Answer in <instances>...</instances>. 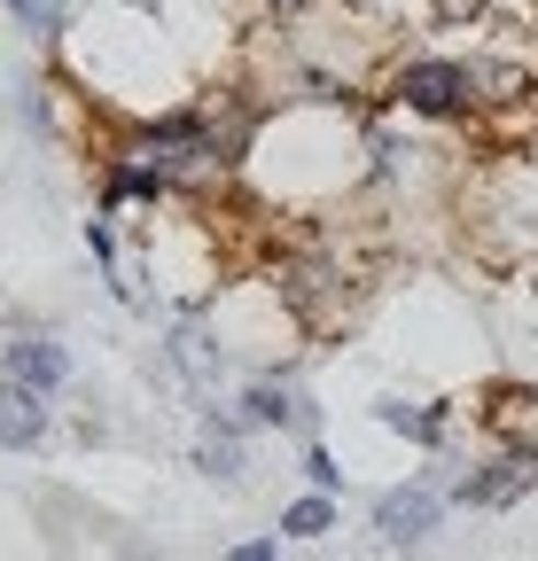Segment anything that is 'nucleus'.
Segmentation results:
<instances>
[{"mask_svg": "<svg viewBox=\"0 0 538 561\" xmlns=\"http://www.w3.org/2000/svg\"><path fill=\"white\" fill-rule=\"evenodd\" d=\"M390 94L407 102L414 117H468V110H477V62H460V55H414V62H398Z\"/></svg>", "mask_w": 538, "mask_h": 561, "instance_id": "nucleus-1", "label": "nucleus"}, {"mask_svg": "<svg viewBox=\"0 0 538 561\" xmlns=\"http://www.w3.org/2000/svg\"><path fill=\"white\" fill-rule=\"evenodd\" d=\"M87 250H94L102 265H117V227H110V219H87Z\"/></svg>", "mask_w": 538, "mask_h": 561, "instance_id": "nucleus-14", "label": "nucleus"}, {"mask_svg": "<svg viewBox=\"0 0 538 561\" xmlns=\"http://www.w3.org/2000/svg\"><path fill=\"white\" fill-rule=\"evenodd\" d=\"M282 530H289V538H328V530H335V500H328V491L289 500V507H282Z\"/></svg>", "mask_w": 538, "mask_h": 561, "instance_id": "nucleus-11", "label": "nucleus"}, {"mask_svg": "<svg viewBox=\"0 0 538 561\" xmlns=\"http://www.w3.org/2000/svg\"><path fill=\"white\" fill-rule=\"evenodd\" d=\"M32 445H47V398L0 382V453H32Z\"/></svg>", "mask_w": 538, "mask_h": 561, "instance_id": "nucleus-5", "label": "nucleus"}, {"mask_svg": "<svg viewBox=\"0 0 538 561\" xmlns=\"http://www.w3.org/2000/svg\"><path fill=\"white\" fill-rule=\"evenodd\" d=\"M437 16H445V24H460V16H484V0H437Z\"/></svg>", "mask_w": 538, "mask_h": 561, "instance_id": "nucleus-16", "label": "nucleus"}, {"mask_svg": "<svg viewBox=\"0 0 538 561\" xmlns=\"http://www.w3.org/2000/svg\"><path fill=\"white\" fill-rule=\"evenodd\" d=\"M0 382L55 398L62 382H71V351H62L55 335H9V343H0Z\"/></svg>", "mask_w": 538, "mask_h": 561, "instance_id": "nucleus-4", "label": "nucleus"}, {"mask_svg": "<svg viewBox=\"0 0 538 561\" xmlns=\"http://www.w3.org/2000/svg\"><path fill=\"white\" fill-rule=\"evenodd\" d=\"M242 421H250V430H297V421H305V398H297L282 375H257V382L242 390Z\"/></svg>", "mask_w": 538, "mask_h": 561, "instance_id": "nucleus-7", "label": "nucleus"}, {"mask_svg": "<svg viewBox=\"0 0 538 561\" xmlns=\"http://www.w3.org/2000/svg\"><path fill=\"white\" fill-rule=\"evenodd\" d=\"M0 9H9V16H16L24 32H39V39H47V32H62V16H71V0H0Z\"/></svg>", "mask_w": 538, "mask_h": 561, "instance_id": "nucleus-12", "label": "nucleus"}, {"mask_svg": "<svg viewBox=\"0 0 538 561\" xmlns=\"http://www.w3.org/2000/svg\"><path fill=\"white\" fill-rule=\"evenodd\" d=\"M538 79H530V62H477V102H530Z\"/></svg>", "mask_w": 538, "mask_h": 561, "instance_id": "nucleus-9", "label": "nucleus"}, {"mask_svg": "<svg viewBox=\"0 0 538 561\" xmlns=\"http://www.w3.org/2000/svg\"><path fill=\"white\" fill-rule=\"evenodd\" d=\"M437 523H445V491H437V483H422V476L375 500V530H382L390 546H422Z\"/></svg>", "mask_w": 538, "mask_h": 561, "instance_id": "nucleus-3", "label": "nucleus"}, {"mask_svg": "<svg viewBox=\"0 0 538 561\" xmlns=\"http://www.w3.org/2000/svg\"><path fill=\"white\" fill-rule=\"evenodd\" d=\"M164 351H172V367H180V375H187V382H195V390H204V382H211V375H219V343H211V335H204V328H195V320H180V328H172V343H164Z\"/></svg>", "mask_w": 538, "mask_h": 561, "instance_id": "nucleus-8", "label": "nucleus"}, {"mask_svg": "<svg viewBox=\"0 0 538 561\" xmlns=\"http://www.w3.org/2000/svg\"><path fill=\"white\" fill-rule=\"evenodd\" d=\"M125 561H164V553H149V546H141V553H125Z\"/></svg>", "mask_w": 538, "mask_h": 561, "instance_id": "nucleus-17", "label": "nucleus"}, {"mask_svg": "<svg viewBox=\"0 0 538 561\" xmlns=\"http://www.w3.org/2000/svg\"><path fill=\"white\" fill-rule=\"evenodd\" d=\"M227 561H282V538H242L227 546Z\"/></svg>", "mask_w": 538, "mask_h": 561, "instance_id": "nucleus-15", "label": "nucleus"}, {"mask_svg": "<svg viewBox=\"0 0 538 561\" xmlns=\"http://www.w3.org/2000/svg\"><path fill=\"white\" fill-rule=\"evenodd\" d=\"M523 491H538V445H507V453L484 460L477 476H460L453 500H460V507H507V500H523Z\"/></svg>", "mask_w": 538, "mask_h": 561, "instance_id": "nucleus-2", "label": "nucleus"}, {"mask_svg": "<svg viewBox=\"0 0 538 561\" xmlns=\"http://www.w3.org/2000/svg\"><path fill=\"white\" fill-rule=\"evenodd\" d=\"M133 9H157V0H133Z\"/></svg>", "mask_w": 538, "mask_h": 561, "instance_id": "nucleus-19", "label": "nucleus"}, {"mask_svg": "<svg viewBox=\"0 0 538 561\" xmlns=\"http://www.w3.org/2000/svg\"><path fill=\"white\" fill-rule=\"evenodd\" d=\"M305 476H312V491H328V500H335V483H344V468H335L320 445H305Z\"/></svg>", "mask_w": 538, "mask_h": 561, "instance_id": "nucleus-13", "label": "nucleus"}, {"mask_svg": "<svg viewBox=\"0 0 538 561\" xmlns=\"http://www.w3.org/2000/svg\"><path fill=\"white\" fill-rule=\"evenodd\" d=\"M265 9H305V0H265Z\"/></svg>", "mask_w": 538, "mask_h": 561, "instance_id": "nucleus-18", "label": "nucleus"}, {"mask_svg": "<svg viewBox=\"0 0 538 561\" xmlns=\"http://www.w3.org/2000/svg\"><path fill=\"white\" fill-rule=\"evenodd\" d=\"M382 430H398V437H414V445H445V413L437 405H382Z\"/></svg>", "mask_w": 538, "mask_h": 561, "instance_id": "nucleus-10", "label": "nucleus"}, {"mask_svg": "<svg viewBox=\"0 0 538 561\" xmlns=\"http://www.w3.org/2000/svg\"><path fill=\"white\" fill-rule=\"evenodd\" d=\"M195 468H204L211 483H242L250 460H242V421L234 413H211L204 421V437H195Z\"/></svg>", "mask_w": 538, "mask_h": 561, "instance_id": "nucleus-6", "label": "nucleus"}]
</instances>
